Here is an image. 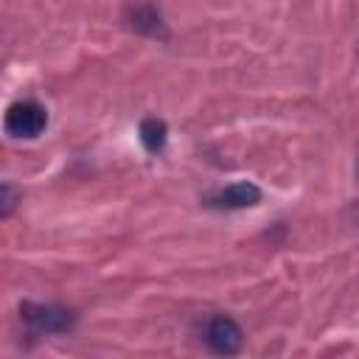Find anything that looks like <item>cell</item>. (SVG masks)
<instances>
[{
	"mask_svg": "<svg viewBox=\"0 0 359 359\" xmlns=\"http://www.w3.org/2000/svg\"><path fill=\"white\" fill-rule=\"evenodd\" d=\"M22 323L34 334H65L76 325V314L62 306H42V303H22L20 306Z\"/></svg>",
	"mask_w": 359,
	"mask_h": 359,
	"instance_id": "1",
	"label": "cell"
},
{
	"mask_svg": "<svg viewBox=\"0 0 359 359\" xmlns=\"http://www.w3.org/2000/svg\"><path fill=\"white\" fill-rule=\"evenodd\" d=\"M165 140H168V129L160 118H146L140 123V143L146 151H160L165 146Z\"/></svg>",
	"mask_w": 359,
	"mask_h": 359,
	"instance_id": "5",
	"label": "cell"
},
{
	"mask_svg": "<svg viewBox=\"0 0 359 359\" xmlns=\"http://www.w3.org/2000/svg\"><path fill=\"white\" fill-rule=\"evenodd\" d=\"M14 205H17L14 188H11V185H3V191H0V216L8 219V216L14 213Z\"/></svg>",
	"mask_w": 359,
	"mask_h": 359,
	"instance_id": "7",
	"label": "cell"
},
{
	"mask_svg": "<svg viewBox=\"0 0 359 359\" xmlns=\"http://www.w3.org/2000/svg\"><path fill=\"white\" fill-rule=\"evenodd\" d=\"M205 342H208V348H210L213 353H219V356H233V353H238L241 345H244V331H241V325H238L233 317L219 314V317H213V320L208 323V328H205Z\"/></svg>",
	"mask_w": 359,
	"mask_h": 359,
	"instance_id": "3",
	"label": "cell"
},
{
	"mask_svg": "<svg viewBox=\"0 0 359 359\" xmlns=\"http://www.w3.org/2000/svg\"><path fill=\"white\" fill-rule=\"evenodd\" d=\"M216 208H224V210H241V208H252L261 202V188L255 182H233L227 185L224 191H219L213 199H210Z\"/></svg>",
	"mask_w": 359,
	"mask_h": 359,
	"instance_id": "4",
	"label": "cell"
},
{
	"mask_svg": "<svg viewBox=\"0 0 359 359\" xmlns=\"http://www.w3.org/2000/svg\"><path fill=\"white\" fill-rule=\"evenodd\" d=\"M132 20H135V22H132L135 28L149 31V34H157V28H160V17H157L154 8H149V6H146V8H137Z\"/></svg>",
	"mask_w": 359,
	"mask_h": 359,
	"instance_id": "6",
	"label": "cell"
},
{
	"mask_svg": "<svg viewBox=\"0 0 359 359\" xmlns=\"http://www.w3.org/2000/svg\"><path fill=\"white\" fill-rule=\"evenodd\" d=\"M48 126V112L36 101H17L6 112V132L11 137H39Z\"/></svg>",
	"mask_w": 359,
	"mask_h": 359,
	"instance_id": "2",
	"label": "cell"
}]
</instances>
